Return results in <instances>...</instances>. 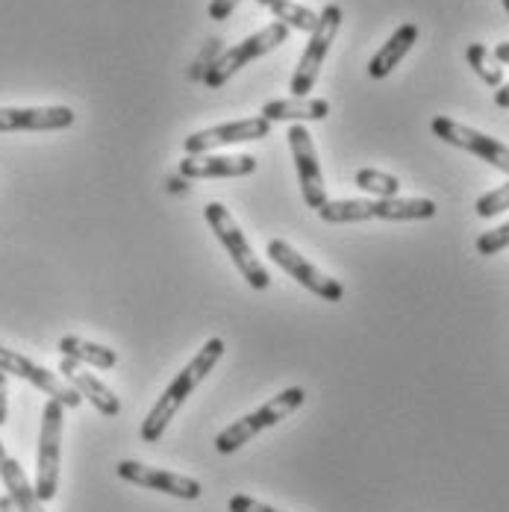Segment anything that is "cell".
Instances as JSON below:
<instances>
[{
  "label": "cell",
  "instance_id": "cell-11",
  "mask_svg": "<svg viewBox=\"0 0 509 512\" xmlns=\"http://www.w3.org/2000/svg\"><path fill=\"white\" fill-rule=\"evenodd\" d=\"M271 133V121H265L262 115L256 118H242V121H230V124H218L209 130H198L183 142V151L189 156H201L215 151V148H227V145H239V142H256L265 139Z\"/></svg>",
  "mask_w": 509,
  "mask_h": 512
},
{
  "label": "cell",
  "instance_id": "cell-15",
  "mask_svg": "<svg viewBox=\"0 0 509 512\" xmlns=\"http://www.w3.org/2000/svg\"><path fill=\"white\" fill-rule=\"evenodd\" d=\"M256 159L248 154L239 156H186L180 162V177L183 180H212V177H245L254 174Z\"/></svg>",
  "mask_w": 509,
  "mask_h": 512
},
{
  "label": "cell",
  "instance_id": "cell-5",
  "mask_svg": "<svg viewBox=\"0 0 509 512\" xmlns=\"http://www.w3.org/2000/svg\"><path fill=\"white\" fill-rule=\"evenodd\" d=\"M62 404L48 401L42 412L39 454H36V495L39 501H53L59 489V445H62Z\"/></svg>",
  "mask_w": 509,
  "mask_h": 512
},
{
  "label": "cell",
  "instance_id": "cell-3",
  "mask_svg": "<svg viewBox=\"0 0 509 512\" xmlns=\"http://www.w3.org/2000/svg\"><path fill=\"white\" fill-rule=\"evenodd\" d=\"M204 215L206 224H209L212 233L218 236V242L227 248L230 259L236 262V268H239L242 277L248 280V286L256 289V292H265V289L271 286V274H268V268L256 259L251 242L245 239V233H242L239 224L233 221L230 209L224 204H218V201H212V204L204 206Z\"/></svg>",
  "mask_w": 509,
  "mask_h": 512
},
{
  "label": "cell",
  "instance_id": "cell-25",
  "mask_svg": "<svg viewBox=\"0 0 509 512\" xmlns=\"http://www.w3.org/2000/svg\"><path fill=\"white\" fill-rule=\"evenodd\" d=\"M230 512H280V510H274V507H268V504H262V501H254V498H248V495H236V498H230Z\"/></svg>",
  "mask_w": 509,
  "mask_h": 512
},
{
  "label": "cell",
  "instance_id": "cell-29",
  "mask_svg": "<svg viewBox=\"0 0 509 512\" xmlns=\"http://www.w3.org/2000/svg\"><path fill=\"white\" fill-rule=\"evenodd\" d=\"M495 103H498L501 109H509V83H504V86L495 92Z\"/></svg>",
  "mask_w": 509,
  "mask_h": 512
},
{
  "label": "cell",
  "instance_id": "cell-7",
  "mask_svg": "<svg viewBox=\"0 0 509 512\" xmlns=\"http://www.w3.org/2000/svg\"><path fill=\"white\" fill-rule=\"evenodd\" d=\"M268 256H271V262H277L289 277H295V280L304 286L306 292L318 295L321 301L336 304V301H342V298H345V289H342V283H339V280L327 277L321 268H315L312 262H306L304 256L298 254L292 245H286L283 239H271V242H268Z\"/></svg>",
  "mask_w": 509,
  "mask_h": 512
},
{
  "label": "cell",
  "instance_id": "cell-28",
  "mask_svg": "<svg viewBox=\"0 0 509 512\" xmlns=\"http://www.w3.org/2000/svg\"><path fill=\"white\" fill-rule=\"evenodd\" d=\"M492 56H495V59H498L501 65H509V42H501V45H495Z\"/></svg>",
  "mask_w": 509,
  "mask_h": 512
},
{
  "label": "cell",
  "instance_id": "cell-12",
  "mask_svg": "<svg viewBox=\"0 0 509 512\" xmlns=\"http://www.w3.org/2000/svg\"><path fill=\"white\" fill-rule=\"evenodd\" d=\"M289 148L295 154V165H298V177H301V192H304V201L309 209H321L327 204V189H324V174H321V165H318V154H315V145H312V136L304 124H292L289 130Z\"/></svg>",
  "mask_w": 509,
  "mask_h": 512
},
{
  "label": "cell",
  "instance_id": "cell-17",
  "mask_svg": "<svg viewBox=\"0 0 509 512\" xmlns=\"http://www.w3.org/2000/svg\"><path fill=\"white\" fill-rule=\"evenodd\" d=\"M330 115V103L324 98H289V101H268L262 106L265 121H324Z\"/></svg>",
  "mask_w": 509,
  "mask_h": 512
},
{
  "label": "cell",
  "instance_id": "cell-9",
  "mask_svg": "<svg viewBox=\"0 0 509 512\" xmlns=\"http://www.w3.org/2000/svg\"><path fill=\"white\" fill-rule=\"evenodd\" d=\"M0 371H3V374H15V377L33 383V386L42 389L51 401H59L65 410H77V407L83 404V398H80L68 383H62L59 374H53L48 368L36 365L33 359H27L24 354H15V351H9V348H3V345H0Z\"/></svg>",
  "mask_w": 509,
  "mask_h": 512
},
{
  "label": "cell",
  "instance_id": "cell-10",
  "mask_svg": "<svg viewBox=\"0 0 509 512\" xmlns=\"http://www.w3.org/2000/svg\"><path fill=\"white\" fill-rule=\"evenodd\" d=\"M118 477L133 483V486H145V489H156L165 492L171 498H183V501H198L204 495V486L195 477L186 474H174V471H162V468H151L145 462L124 460L118 462Z\"/></svg>",
  "mask_w": 509,
  "mask_h": 512
},
{
  "label": "cell",
  "instance_id": "cell-20",
  "mask_svg": "<svg viewBox=\"0 0 509 512\" xmlns=\"http://www.w3.org/2000/svg\"><path fill=\"white\" fill-rule=\"evenodd\" d=\"M465 59H468V65L474 68V74H477L486 86H492V89H501V86H504V71L498 68L501 62L492 56V51H489L486 45H480V42L468 45Z\"/></svg>",
  "mask_w": 509,
  "mask_h": 512
},
{
  "label": "cell",
  "instance_id": "cell-6",
  "mask_svg": "<svg viewBox=\"0 0 509 512\" xmlns=\"http://www.w3.org/2000/svg\"><path fill=\"white\" fill-rule=\"evenodd\" d=\"M339 27H342V9L336 3H330L321 12V21L312 30L309 45H306L304 56H301V62H298V68L292 74V95L295 98H306V92H312V86L318 80V71H321V65H324V59L330 53V45H333Z\"/></svg>",
  "mask_w": 509,
  "mask_h": 512
},
{
  "label": "cell",
  "instance_id": "cell-32",
  "mask_svg": "<svg viewBox=\"0 0 509 512\" xmlns=\"http://www.w3.org/2000/svg\"><path fill=\"white\" fill-rule=\"evenodd\" d=\"M256 3H262V6H271L274 0H256Z\"/></svg>",
  "mask_w": 509,
  "mask_h": 512
},
{
  "label": "cell",
  "instance_id": "cell-19",
  "mask_svg": "<svg viewBox=\"0 0 509 512\" xmlns=\"http://www.w3.org/2000/svg\"><path fill=\"white\" fill-rule=\"evenodd\" d=\"M56 348H59L62 357L77 359V362H83V365H95V368H101V371L115 368V362H118V354H115L112 348L95 345V342H86V339H80V336H62Z\"/></svg>",
  "mask_w": 509,
  "mask_h": 512
},
{
  "label": "cell",
  "instance_id": "cell-4",
  "mask_svg": "<svg viewBox=\"0 0 509 512\" xmlns=\"http://www.w3.org/2000/svg\"><path fill=\"white\" fill-rule=\"evenodd\" d=\"M286 39H289V27H286V24H280V21L268 24L265 30L254 33L251 39H245V42H239L236 48H230V51L221 53V56L206 68L204 83L209 86V89L224 86L236 71H242L248 62H254V59H259V56H265V53H271L274 48H280Z\"/></svg>",
  "mask_w": 509,
  "mask_h": 512
},
{
  "label": "cell",
  "instance_id": "cell-31",
  "mask_svg": "<svg viewBox=\"0 0 509 512\" xmlns=\"http://www.w3.org/2000/svg\"><path fill=\"white\" fill-rule=\"evenodd\" d=\"M6 460V448H3V442H0V462Z\"/></svg>",
  "mask_w": 509,
  "mask_h": 512
},
{
  "label": "cell",
  "instance_id": "cell-14",
  "mask_svg": "<svg viewBox=\"0 0 509 512\" xmlns=\"http://www.w3.org/2000/svg\"><path fill=\"white\" fill-rule=\"evenodd\" d=\"M59 374L65 377V383H68L80 398H86L101 415L115 418V415L121 412V401L115 398V392H112L106 383H101L95 374H89V371L83 368V362H77V359L71 357H62L59 359Z\"/></svg>",
  "mask_w": 509,
  "mask_h": 512
},
{
  "label": "cell",
  "instance_id": "cell-18",
  "mask_svg": "<svg viewBox=\"0 0 509 512\" xmlns=\"http://www.w3.org/2000/svg\"><path fill=\"white\" fill-rule=\"evenodd\" d=\"M0 480H3V486H6V492H9V498L15 501L18 510L45 512L42 510L39 495H36V486H30V480H27V474H24V468L18 465V460L6 457V460L0 462Z\"/></svg>",
  "mask_w": 509,
  "mask_h": 512
},
{
  "label": "cell",
  "instance_id": "cell-24",
  "mask_svg": "<svg viewBox=\"0 0 509 512\" xmlns=\"http://www.w3.org/2000/svg\"><path fill=\"white\" fill-rule=\"evenodd\" d=\"M509 248V224H501V227H495V230H489V233H483L480 239H477V254L480 256H495L501 254V251H507Z\"/></svg>",
  "mask_w": 509,
  "mask_h": 512
},
{
  "label": "cell",
  "instance_id": "cell-30",
  "mask_svg": "<svg viewBox=\"0 0 509 512\" xmlns=\"http://www.w3.org/2000/svg\"><path fill=\"white\" fill-rule=\"evenodd\" d=\"M0 512H21V510L15 507V501H12L9 495H3V498H0Z\"/></svg>",
  "mask_w": 509,
  "mask_h": 512
},
{
  "label": "cell",
  "instance_id": "cell-26",
  "mask_svg": "<svg viewBox=\"0 0 509 512\" xmlns=\"http://www.w3.org/2000/svg\"><path fill=\"white\" fill-rule=\"evenodd\" d=\"M239 3H242V0H212V3H209V18H212V21H227V18L236 12Z\"/></svg>",
  "mask_w": 509,
  "mask_h": 512
},
{
  "label": "cell",
  "instance_id": "cell-13",
  "mask_svg": "<svg viewBox=\"0 0 509 512\" xmlns=\"http://www.w3.org/2000/svg\"><path fill=\"white\" fill-rule=\"evenodd\" d=\"M71 106H0V133L18 130H68L74 124Z\"/></svg>",
  "mask_w": 509,
  "mask_h": 512
},
{
  "label": "cell",
  "instance_id": "cell-33",
  "mask_svg": "<svg viewBox=\"0 0 509 512\" xmlns=\"http://www.w3.org/2000/svg\"><path fill=\"white\" fill-rule=\"evenodd\" d=\"M504 9H507V12H509V0H504Z\"/></svg>",
  "mask_w": 509,
  "mask_h": 512
},
{
  "label": "cell",
  "instance_id": "cell-8",
  "mask_svg": "<svg viewBox=\"0 0 509 512\" xmlns=\"http://www.w3.org/2000/svg\"><path fill=\"white\" fill-rule=\"evenodd\" d=\"M430 130H433L442 142H448V145H454V148H462V151H468V154L480 156L483 162H489V165H495L498 171L509 174V148L507 145H501L498 139H492V136H486V133H480V130H471V127L459 124L454 118H445V115H436L433 124H430Z\"/></svg>",
  "mask_w": 509,
  "mask_h": 512
},
{
  "label": "cell",
  "instance_id": "cell-22",
  "mask_svg": "<svg viewBox=\"0 0 509 512\" xmlns=\"http://www.w3.org/2000/svg\"><path fill=\"white\" fill-rule=\"evenodd\" d=\"M357 186L362 192H371L377 198H398L401 192V180L386 174V171H374V168H362L357 171Z\"/></svg>",
  "mask_w": 509,
  "mask_h": 512
},
{
  "label": "cell",
  "instance_id": "cell-2",
  "mask_svg": "<svg viewBox=\"0 0 509 512\" xmlns=\"http://www.w3.org/2000/svg\"><path fill=\"white\" fill-rule=\"evenodd\" d=\"M304 401L306 392L301 386H292V389L280 392L277 398L265 401L256 412L239 418V421H233L230 427H224V430L218 433V439H215V451H218V454H233V451H239L242 445H248V442H251L254 436H259L262 430L280 424L283 418H289L292 412L301 410Z\"/></svg>",
  "mask_w": 509,
  "mask_h": 512
},
{
  "label": "cell",
  "instance_id": "cell-27",
  "mask_svg": "<svg viewBox=\"0 0 509 512\" xmlns=\"http://www.w3.org/2000/svg\"><path fill=\"white\" fill-rule=\"evenodd\" d=\"M6 374L0 371V424H6V415H9V404H6Z\"/></svg>",
  "mask_w": 509,
  "mask_h": 512
},
{
  "label": "cell",
  "instance_id": "cell-16",
  "mask_svg": "<svg viewBox=\"0 0 509 512\" xmlns=\"http://www.w3.org/2000/svg\"><path fill=\"white\" fill-rule=\"evenodd\" d=\"M415 42H418V27H415V24H401V27L392 33V39L371 56V62H368V77H374V80L389 77V74L401 65V59L412 51Z\"/></svg>",
  "mask_w": 509,
  "mask_h": 512
},
{
  "label": "cell",
  "instance_id": "cell-1",
  "mask_svg": "<svg viewBox=\"0 0 509 512\" xmlns=\"http://www.w3.org/2000/svg\"><path fill=\"white\" fill-rule=\"evenodd\" d=\"M221 357H224V339L212 336L204 348L192 357V362L168 383V389L162 392V398H156L153 410L148 412V418L142 421V439H145L148 445L162 439L165 427L174 421V415H177L180 407L186 404V398L204 383V377L218 365V359Z\"/></svg>",
  "mask_w": 509,
  "mask_h": 512
},
{
  "label": "cell",
  "instance_id": "cell-23",
  "mask_svg": "<svg viewBox=\"0 0 509 512\" xmlns=\"http://www.w3.org/2000/svg\"><path fill=\"white\" fill-rule=\"evenodd\" d=\"M474 209H477V215H480V218H492V215H498V212L509 209V183L498 186L495 192H489V195H483V198H477Z\"/></svg>",
  "mask_w": 509,
  "mask_h": 512
},
{
  "label": "cell",
  "instance_id": "cell-21",
  "mask_svg": "<svg viewBox=\"0 0 509 512\" xmlns=\"http://www.w3.org/2000/svg\"><path fill=\"white\" fill-rule=\"evenodd\" d=\"M268 9L274 12V18H277L280 24L295 27V30H304V33H312V30L318 27V21H321L318 12L306 9L301 3H292V0H274Z\"/></svg>",
  "mask_w": 509,
  "mask_h": 512
}]
</instances>
